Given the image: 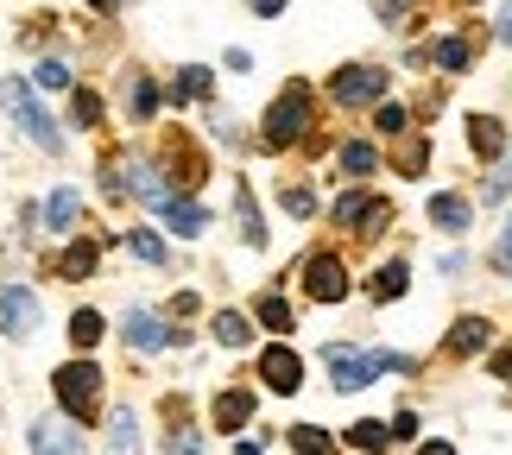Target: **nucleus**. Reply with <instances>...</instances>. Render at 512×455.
I'll use <instances>...</instances> for the list:
<instances>
[{
  "label": "nucleus",
  "instance_id": "nucleus-1",
  "mask_svg": "<svg viewBox=\"0 0 512 455\" xmlns=\"http://www.w3.org/2000/svg\"><path fill=\"white\" fill-rule=\"evenodd\" d=\"M0 102H7L13 127L26 133V140H32L38 152H64V133H57V127H51V114L38 108V95H32L26 76H7V83H0Z\"/></svg>",
  "mask_w": 512,
  "mask_h": 455
},
{
  "label": "nucleus",
  "instance_id": "nucleus-2",
  "mask_svg": "<svg viewBox=\"0 0 512 455\" xmlns=\"http://www.w3.org/2000/svg\"><path fill=\"white\" fill-rule=\"evenodd\" d=\"M51 386H57V405H64V418H70V424H89L95 411H102V367H95V361H70V367H57V373H51Z\"/></svg>",
  "mask_w": 512,
  "mask_h": 455
},
{
  "label": "nucleus",
  "instance_id": "nucleus-3",
  "mask_svg": "<svg viewBox=\"0 0 512 455\" xmlns=\"http://www.w3.org/2000/svg\"><path fill=\"white\" fill-rule=\"evenodd\" d=\"M304 133H310V89H304V83H291L279 102L266 108V133H260V140L279 152V146H298Z\"/></svg>",
  "mask_w": 512,
  "mask_h": 455
},
{
  "label": "nucleus",
  "instance_id": "nucleus-4",
  "mask_svg": "<svg viewBox=\"0 0 512 455\" xmlns=\"http://www.w3.org/2000/svg\"><path fill=\"white\" fill-rule=\"evenodd\" d=\"M329 95H336V108H373L386 102V70L380 64H348L329 76Z\"/></svg>",
  "mask_w": 512,
  "mask_h": 455
},
{
  "label": "nucleus",
  "instance_id": "nucleus-5",
  "mask_svg": "<svg viewBox=\"0 0 512 455\" xmlns=\"http://www.w3.org/2000/svg\"><path fill=\"white\" fill-rule=\"evenodd\" d=\"M38 323H45V304H38L32 285H0V335L13 342H32Z\"/></svg>",
  "mask_w": 512,
  "mask_h": 455
},
{
  "label": "nucleus",
  "instance_id": "nucleus-6",
  "mask_svg": "<svg viewBox=\"0 0 512 455\" xmlns=\"http://www.w3.org/2000/svg\"><path fill=\"white\" fill-rule=\"evenodd\" d=\"M323 367H329V380H336V392H361V386L380 380V361H373V354H361V348H336V342L323 348Z\"/></svg>",
  "mask_w": 512,
  "mask_h": 455
},
{
  "label": "nucleus",
  "instance_id": "nucleus-7",
  "mask_svg": "<svg viewBox=\"0 0 512 455\" xmlns=\"http://www.w3.org/2000/svg\"><path fill=\"white\" fill-rule=\"evenodd\" d=\"M304 291H310L317 304L348 298V266L336 260V253H310V266H304Z\"/></svg>",
  "mask_w": 512,
  "mask_h": 455
},
{
  "label": "nucleus",
  "instance_id": "nucleus-8",
  "mask_svg": "<svg viewBox=\"0 0 512 455\" xmlns=\"http://www.w3.org/2000/svg\"><path fill=\"white\" fill-rule=\"evenodd\" d=\"M121 335H127V348H140V354H159V348L177 342V329H165L152 310H127L121 316Z\"/></svg>",
  "mask_w": 512,
  "mask_h": 455
},
{
  "label": "nucleus",
  "instance_id": "nucleus-9",
  "mask_svg": "<svg viewBox=\"0 0 512 455\" xmlns=\"http://www.w3.org/2000/svg\"><path fill=\"white\" fill-rule=\"evenodd\" d=\"M32 455H83V430L70 418H38L32 424Z\"/></svg>",
  "mask_w": 512,
  "mask_h": 455
},
{
  "label": "nucleus",
  "instance_id": "nucleus-10",
  "mask_svg": "<svg viewBox=\"0 0 512 455\" xmlns=\"http://www.w3.org/2000/svg\"><path fill=\"white\" fill-rule=\"evenodd\" d=\"M260 380H266L272 392H298V386H304V361L279 342V348H266V354H260Z\"/></svg>",
  "mask_w": 512,
  "mask_h": 455
},
{
  "label": "nucleus",
  "instance_id": "nucleus-11",
  "mask_svg": "<svg viewBox=\"0 0 512 455\" xmlns=\"http://www.w3.org/2000/svg\"><path fill=\"white\" fill-rule=\"evenodd\" d=\"M430 222H437L443 234H468L475 228V203H468L462 190H437L430 196Z\"/></svg>",
  "mask_w": 512,
  "mask_h": 455
},
{
  "label": "nucleus",
  "instance_id": "nucleus-12",
  "mask_svg": "<svg viewBox=\"0 0 512 455\" xmlns=\"http://www.w3.org/2000/svg\"><path fill=\"white\" fill-rule=\"evenodd\" d=\"M159 215H165V228H171V234H184V241H196V234L209 228V209H203V203H184V196H165Z\"/></svg>",
  "mask_w": 512,
  "mask_h": 455
},
{
  "label": "nucleus",
  "instance_id": "nucleus-13",
  "mask_svg": "<svg viewBox=\"0 0 512 455\" xmlns=\"http://www.w3.org/2000/svg\"><path fill=\"white\" fill-rule=\"evenodd\" d=\"M468 146H475L481 158H506L512 146H506V127L494 121V114H475V121H468Z\"/></svg>",
  "mask_w": 512,
  "mask_h": 455
},
{
  "label": "nucleus",
  "instance_id": "nucleus-14",
  "mask_svg": "<svg viewBox=\"0 0 512 455\" xmlns=\"http://www.w3.org/2000/svg\"><path fill=\"white\" fill-rule=\"evenodd\" d=\"M234 222H241V241L247 247H266V222H260V209H253V190L247 184H234Z\"/></svg>",
  "mask_w": 512,
  "mask_h": 455
},
{
  "label": "nucleus",
  "instance_id": "nucleus-15",
  "mask_svg": "<svg viewBox=\"0 0 512 455\" xmlns=\"http://www.w3.org/2000/svg\"><path fill=\"white\" fill-rule=\"evenodd\" d=\"M494 342V329H487V316H462L456 329H449V354H481Z\"/></svg>",
  "mask_w": 512,
  "mask_h": 455
},
{
  "label": "nucleus",
  "instance_id": "nucleus-16",
  "mask_svg": "<svg viewBox=\"0 0 512 455\" xmlns=\"http://www.w3.org/2000/svg\"><path fill=\"white\" fill-rule=\"evenodd\" d=\"M405 279H411V266L405 260H380V266H373V298H380V304H392V298H405Z\"/></svg>",
  "mask_w": 512,
  "mask_h": 455
},
{
  "label": "nucleus",
  "instance_id": "nucleus-17",
  "mask_svg": "<svg viewBox=\"0 0 512 455\" xmlns=\"http://www.w3.org/2000/svg\"><path fill=\"white\" fill-rule=\"evenodd\" d=\"M108 455H140V418L127 405L108 418Z\"/></svg>",
  "mask_w": 512,
  "mask_h": 455
},
{
  "label": "nucleus",
  "instance_id": "nucleus-18",
  "mask_svg": "<svg viewBox=\"0 0 512 455\" xmlns=\"http://www.w3.org/2000/svg\"><path fill=\"white\" fill-rule=\"evenodd\" d=\"M76 215H83V196H76L70 184H64V190H51V203H45L51 234H70V228H76Z\"/></svg>",
  "mask_w": 512,
  "mask_h": 455
},
{
  "label": "nucleus",
  "instance_id": "nucleus-19",
  "mask_svg": "<svg viewBox=\"0 0 512 455\" xmlns=\"http://www.w3.org/2000/svg\"><path fill=\"white\" fill-rule=\"evenodd\" d=\"M253 418V392H222L215 399V430H241Z\"/></svg>",
  "mask_w": 512,
  "mask_h": 455
},
{
  "label": "nucleus",
  "instance_id": "nucleus-20",
  "mask_svg": "<svg viewBox=\"0 0 512 455\" xmlns=\"http://www.w3.org/2000/svg\"><path fill=\"white\" fill-rule=\"evenodd\" d=\"M392 443V430L380 418H361V424H348V449H361V455H380Z\"/></svg>",
  "mask_w": 512,
  "mask_h": 455
},
{
  "label": "nucleus",
  "instance_id": "nucleus-21",
  "mask_svg": "<svg viewBox=\"0 0 512 455\" xmlns=\"http://www.w3.org/2000/svg\"><path fill=\"white\" fill-rule=\"evenodd\" d=\"M215 342H222V348H247L253 342V323H247L241 310H215Z\"/></svg>",
  "mask_w": 512,
  "mask_h": 455
},
{
  "label": "nucleus",
  "instance_id": "nucleus-22",
  "mask_svg": "<svg viewBox=\"0 0 512 455\" xmlns=\"http://www.w3.org/2000/svg\"><path fill=\"white\" fill-rule=\"evenodd\" d=\"M336 165H342L348 177H373V171H380V152H373L367 140H348V146L336 152Z\"/></svg>",
  "mask_w": 512,
  "mask_h": 455
},
{
  "label": "nucleus",
  "instance_id": "nucleus-23",
  "mask_svg": "<svg viewBox=\"0 0 512 455\" xmlns=\"http://www.w3.org/2000/svg\"><path fill=\"white\" fill-rule=\"evenodd\" d=\"M95 260H102V247H95V241H70V247H64V266H57V272H64V279H89Z\"/></svg>",
  "mask_w": 512,
  "mask_h": 455
},
{
  "label": "nucleus",
  "instance_id": "nucleus-24",
  "mask_svg": "<svg viewBox=\"0 0 512 455\" xmlns=\"http://www.w3.org/2000/svg\"><path fill=\"white\" fill-rule=\"evenodd\" d=\"M209 83H215V76L203 64H184V70H177V83H171V102H196V95H209Z\"/></svg>",
  "mask_w": 512,
  "mask_h": 455
},
{
  "label": "nucleus",
  "instance_id": "nucleus-25",
  "mask_svg": "<svg viewBox=\"0 0 512 455\" xmlns=\"http://www.w3.org/2000/svg\"><path fill=\"white\" fill-rule=\"evenodd\" d=\"M127 108H133V121H152V114H159V83H152V76H133Z\"/></svg>",
  "mask_w": 512,
  "mask_h": 455
},
{
  "label": "nucleus",
  "instance_id": "nucleus-26",
  "mask_svg": "<svg viewBox=\"0 0 512 455\" xmlns=\"http://www.w3.org/2000/svg\"><path fill=\"white\" fill-rule=\"evenodd\" d=\"M373 209H380V203H373V196H361V190H354V196H336V209H329V215H336L342 228H354V222H367Z\"/></svg>",
  "mask_w": 512,
  "mask_h": 455
},
{
  "label": "nucleus",
  "instance_id": "nucleus-27",
  "mask_svg": "<svg viewBox=\"0 0 512 455\" xmlns=\"http://www.w3.org/2000/svg\"><path fill=\"white\" fill-rule=\"evenodd\" d=\"M481 196H487V209H500L506 196H512V152H506L500 165H494V177H487V184H481Z\"/></svg>",
  "mask_w": 512,
  "mask_h": 455
},
{
  "label": "nucleus",
  "instance_id": "nucleus-28",
  "mask_svg": "<svg viewBox=\"0 0 512 455\" xmlns=\"http://www.w3.org/2000/svg\"><path fill=\"white\" fill-rule=\"evenodd\" d=\"M373 133H380V140H399V133H405V108L399 102H373Z\"/></svg>",
  "mask_w": 512,
  "mask_h": 455
},
{
  "label": "nucleus",
  "instance_id": "nucleus-29",
  "mask_svg": "<svg viewBox=\"0 0 512 455\" xmlns=\"http://www.w3.org/2000/svg\"><path fill=\"white\" fill-rule=\"evenodd\" d=\"M291 443H298V455H329V449H336V437L317 430V424H298V430H291Z\"/></svg>",
  "mask_w": 512,
  "mask_h": 455
},
{
  "label": "nucleus",
  "instance_id": "nucleus-30",
  "mask_svg": "<svg viewBox=\"0 0 512 455\" xmlns=\"http://www.w3.org/2000/svg\"><path fill=\"white\" fill-rule=\"evenodd\" d=\"M70 342L76 348H95V342H102V316H95V310H76L70 316Z\"/></svg>",
  "mask_w": 512,
  "mask_h": 455
},
{
  "label": "nucleus",
  "instance_id": "nucleus-31",
  "mask_svg": "<svg viewBox=\"0 0 512 455\" xmlns=\"http://www.w3.org/2000/svg\"><path fill=\"white\" fill-rule=\"evenodd\" d=\"M253 316H260V323H266V329H279V335L291 329V304L279 298V291H272V298H260V304H253Z\"/></svg>",
  "mask_w": 512,
  "mask_h": 455
},
{
  "label": "nucleus",
  "instance_id": "nucleus-32",
  "mask_svg": "<svg viewBox=\"0 0 512 455\" xmlns=\"http://www.w3.org/2000/svg\"><path fill=\"white\" fill-rule=\"evenodd\" d=\"M437 70H449V76L468 70V38H443V45H437Z\"/></svg>",
  "mask_w": 512,
  "mask_h": 455
},
{
  "label": "nucleus",
  "instance_id": "nucleus-33",
  "mask_svg": "<svg viewBox=\"0 0 512 455\" xmlns=\"http://www.w3.org/2000/svg\"><path fill=\"white\" fill-rule=\"evenodd\" d=\"M70 114H76V127H95V121H102V95L76 89V102H70Z\"/></svg>",
  "mask_w": 512,
  "mask_h": 455
},
{
  "label": "nucleus",
  "instance_id": "nucleus-34",
  "mask_svg": "<svg viewBox=\"0 0 512 455\" xmlns=\"http://www.w3.org/2000/svg\"><path fill=\"white\" fill-rule=\"evenodd\" d=\"M38 89H70V64H64V57H45V64H38Z\"/></svg>",
  "mask_w": 512,
  "mask_h": 455
},
{
  "label": "nucleus",
  "instance_id": "nucleus-35",
  "mask_svg": "<svg viewBox=\"0 0 512 455\" xmlns=\"http://www.w3.org/2000/svg\"><path fill=\"white\" fill-rule=\"evenodd\" d=\"M133 253H140L146 266H165V241H159V234H146V228H133Z\"/></svg>",
  "mask_w": 512,
  "mask_h": 455
},
{
  "label": "nucleus",
  "instance_id": "nucleus-36",
  "mask_svg": "<svg viewBox=\"0 0 512 455\" xmlns=\"http://www.w3.org/2000/svg\"><path fill=\"white\" fill-rule=\"evenodd\" d=\"M386 430H392V443H418V411H399Z\"/></svg>",
  "mask_w": 512,
  "mask_h": 455
},
{
  "label": "nucleus",
  "instance_id": "nucleus-37",
  "mask_svg": "<svg viewBox=\"0 0 512 455\" xmlns=\"http://www.w3.org/2000/svg\"><path fill=\"white\" fill-rule=\"evenodd\" d=\"M494 266L512 272V215H506V228H500V241H494Z\"/></svg>",
  "mask_w": 512,
  "mask_h": 455
},
{
  "label": "nucleus",
  "instance_id": "nucleus-38",
  "mask_svg": "<svg viewBox=\"0 0 512 455\" xmlns=\"http://www.w3.org/2000/svg\"><path fill=\"white\" fill-rule=\"evenodd\" d=\"M171 455H203V437L196 430H171Z\"/></svg>",
  "mask_w": 512,
  "mask_h": 455
},
{
  "label": "nucleus",
  "instance_id": "nucleus-39",
  "mask_svg": "<svg viewBox=\"0 0 512 455\" xmlns=\"http://www.w3.org/2000/svg\"><path fill=\"white\" fill-rule=\"evenodd\" d=\"M285 209L291 215H310V209H317V196H310V190H285Z\"/></svg>",
  "mask_w": 512,
  "mask_h": 455
},
{
  "label": "nucleus",
  "instance_id": "nucleus-40",
  "mask_svg": "<svg viewBox=\"0 0 512 455\" xmlns=\"http://www.w3.org/2000/svg\"><path fill=\"white\" fill-rule=\"evenodd\" d=\"M494 38H500V45H512V0L494 13Z\"/></svg>",
  "mask_w": 512,
  "mask_h": 455
},
{
  "label": "nucleus",
  "instance_id": "nucleus-41",
  "mask_svg": "<svg viewBox=\"0 0 512 455\" xmlns=\"http://www.w3.org/2000/svg\"><path fill=\"white\" fill-rule=\"evenodd\" d=\"M399 165H405V171H424V140H411V146L399 152Z\"/></svg>",
  "mask_w": 512,
  "mask_h": 455
},
{
  "label": "nucleus",
  "instance_id": "nucleus-42",
  "mask_svg": "<svg viewBox=\"0 0 512 455\" xmlns=\"http://www.w3.org/2000/svg\"><path fill=\"white\" fill-rule=\"evenodd\" d=\"M247 7L260 13V19H279V13H285V0H247Z\"/></svg>",
  "mask_w": 512,
  "mask_h": 455
},
{
  "label": "nucleus",
  "instance_id": "nucleus-43",
  "mask_svg": "<svg viewBox=\"0 0 512 455\" xmlns=\"http://www.w3.org/2000/svg\"><path fill=\"white\" fill-rule=\"evenodd\" d=\"M494 380H512V348H500V354H494Z\"/></svg>",
  "mask_w": 512,
  "mask_h": 455
},
{
  "label": "nucleus",
  "instance_id": "nucleus-44",
  "mask_svg": "<svg viewBox=\"0 0 512 455\" xmlns=\"http://www.w3.org/2000/svg\"><path fill=\"white\" fill-rule=\"evenodd\" d=\"M373 13H380V19H405V7H399V0H373Z\"/></svg>",
  "mask_w": 512,
  "mask_h": 455
},
{
  "label": "nucleus",
  "instance_id": "nucleus-45",
  "mask_svg": "<svg viewBox=\"0 0 512 455\" xmlns=\"http://www.w3.org/2000/svg\"><path fill=\"white\" fill-rule=\"evenodd\" d=\"M418 455H456V443H443V437H437V443H418Z\"/></svg>",
  "mask_w": 512,
  "mask_h": 455
},
{
  "label": "nucleus",
  "instance_id": "nucleus-46",
  "mask_svg": "<svg viewBox=\"0 0 512 455\" xmlns=\"http://www.w3.org/2000/svg\"><path fill=\"white\" fill-rule=\"evenodd\" d=\"M89 7H95V13H121V0H89Z\"/></svg>",
  "mask_w": 512,
  "mask_h": 455
}]
</instances>
